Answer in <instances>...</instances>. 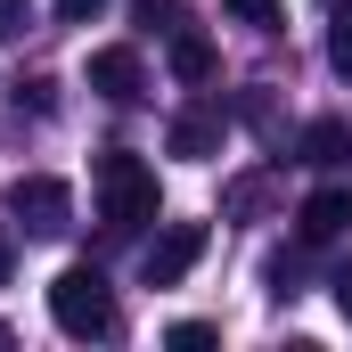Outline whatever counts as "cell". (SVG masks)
I'll use <instances>...</instances> for the list:
<instances>
[{
    "label": "cell",
    "mask_w": 352,
    "mask_h": 352,
    "mask_svg": "<svg viewBox=\"0 0 352 352\" xmlns=\"http://www.w3.org/2000/svg\"><path fill=\"white\" fill-rule=\"evenodd\" d=\"M50 320L66 328V336H115V287H107V270L98 263H66L50 278Z\"/></svg>",
    "instance_id": "obj_1"
},
{
    "label": "cell",
    "mask_w": 352,
    "mask_h": 352,
    "mask_svg": "<svg viewBox=\"0 0 352 352\" xmlns=\"http://www.w3.org/2000/svg\"><path fill=\"white\" fill-rule=\"evenodd\" d=\"M156 205H164V197H156V173H148L140 156H123V148H115V156H98V221H107L115 238L148 230V221H156Z\"/></svg>",
    "instance_id": "obj_2"
},
{
    "label": "cell",
    "mask_w": 352,
    "mask_h": 352,
    "mask_svg": "<svg viewBox=\"0 0 352 352\" xmlns=\"http://www.w3.org/2000/svg\"><path fill=\"white\" fill-rule=\"evenodd\" d=\"M8 221L25 230V238H66L74 230V188L66 180H50V173H25V180H8Z\"/></svg>",
    "instance_id": "obj_3"
},
{
    "label": "cell",
    "mask_w": 352,
    "mask_h": 352,
    "mask_svg": "<svg viewBox=\"0 0 352 352\" xmlns=\"http://www.w3.org/2000/svg\"><path fill=\"white\" fill-rule=\"evenodd\" d=\"M295 230H303V246H328V238H344V230H352V180L311 188V197H303V213H295Z\"/></svg>",
    "instance_id": "obj_4"
},
{
    "label": "cell",
    "mask_w": 352,
    "mask_h": 352,
    "mask_svg": "<svg viewBox=\"0 0 352 352\" xmlns=\"http://www.w3.org/2000/svg\"><path fill=\"white\" fill-rule=\"evenodd\" d=\"M197 254H205V221H173V230L148 246V287H180Z\"/></svg>",
    "instance_id": "obj_5"
},
{
    "label": "cell",
    "mask_w": 352,
    "mask_h": 352,
    "mask_svg": "<svg viewBox=\"0 0 352 352\" xmlns=\"http://www.w3.org/2000/svg\"><path fill=\"white\" fill-rule=\"evenodd\" d=\"M90 90H98V98H115V107H131V98L148 90L140 50H98V58H90Z\"/></svg>",
    "instance_id": "obj_6"
},
{
    "label": "cell",
    "mask_w": 352,
    "mask_h": 352,
    "mask_svg": "<svg viewBox=\"0 0 352 352\" xmlns=\"http://www.w3.org/2000/svg\"><path fill=\"white\" fill-rule=\"evenodd\" d=\"M213 148H221V115H213V107H188V115L173 123V156H188V164H205Z\"/></svg>",
    "instance_id": "obj_7"
},
{
    "label": "cell",
    "mask_w": 352,
    "mask_h": 352,
    "mask_svg": "<svg viewBox=\"0 0 352 352\" xmlns=\"http://www.w3.org/2000/svg\"><path fill=\"white\" fill-rule=\"evenodd\" d=\"M213 66H221V58H213V41H205V33H188V25H173V74H180V82H213Z\"/></svg>",
    "instance_id": "obj_8"
},
{
    "label": "cell",
    "mask_w": 352,
    "mask_h": 352,
    "mask_svg": "<svg viewBox=\"0 0 352 352\" xmlns=\"http://www.w3.org/2000/svg\"><path fill=\"white\" fill-rule=\"evenodd\" d=\"M344 156H352V131H344V123H336V115L303 131V164H344Z\"/></svg>",
    "instance_id": "obj_9"
},
{
    "label": "cell",
    "mask_w": 352,
    "mask_h": 352,
    "mask_svg": "<svg viewBox=\"0 0 352 352\" xmlns=\"http://www.w3.org/2000/svg\"><path fill=\"white\" fill-rule=\"evenodd\" d=\"M328 66L352 74V0H336V16H328Z\"/></svg>",
    "instance_id": "obj_10"
},
{
    "label": "cell",
    "mask_w": 352,
    "mask_h": 352,
    "mask_svg": "<svg viewBox=\"0 0 352 352\" xmlns=\"http://www.w3.org/2000/svg\"><path fill=\"white\" fill-rule=\"evenodd\" d=\"M230 16H238V25H254V33H278V25H287V8H278V0H230Z\"/></svg>",
    "instance_id": "obj_11"
},
{
    "label": "cell",
    "mask_w": 352,
    "mask_h": 352,
    "mask_svg": "<svg viewBox=\"0 0 352 352\" xmlns=\"http://www.w3.org/2000/svg\"><path fill=\"white\" fill-rule=\"evenodd\" d=\"M131 16H140L148 33H173V25H180V0H131Z\"/></svg>",
    "instance_id": "obj_12"
},
{
    "label": "cell",
    "mask_w": 352,
    "mask_h": 352,
    "mask_svg": "<svg viewBox=\"0 0 352 352\" xmlns=\"http://www.w3.org/2000/svg\"><path fill=\"white\" fill-rule=\"evenodd\" d=\"M33 33V0H0V41H25Z\"/></svg>",
    "instance_id": "obj_13"
},
{
    "label": "cell",
    "mask_w": 352,
    "mask_h": 352,
    "mask_svg": "<svg viewBox=\"0 0 352 352\" xmlns=\"http://www.w3.org/2000/svg\"><path fill=\"white\" fill-rule=\"evenodd\" d=\"M164 344H180V352H205V344H213V328H205V320H180Z\"/></svg>",
    "instance_id": "obj_14"
},
{
    "label": "cell",
    "mask_w": 352,
    "mask_h": 352,
    "mask_svg": "<svg viewBox=\"0 0 352 352\" xmlns=\"http://www.w3.org/2000/svg\"><path fill=\"white\" fill-rule=\"evenodd\" d=\"M328 287H336V311H344V320H352V263L336 270V278H328Z\"/></svg>",
    "instance_id": "obj_15"
},
{
    "label": "cell",
    "mask_w": 352,
    "mask_h": 352,
    "mask_svg": "<svg viewBox=\"0 0 352 352\" xmlns=\"http://www.w3.org/2000/svg\"><path fill=\"white\" fill-rule=\"evenodd\" d=\"M58 16H66V25H82V16H98V0H58Z\"/></svg>",
    "instance_id": "obj_16"
},
{
    "label": "cell",
    "mask_w": 352,
    "mask_h": 352,
    "mask_svg": "<svg viewBox=\"0 0 352 352\" xmlns=\"http://www.w3.org/2000/svg\"><path fill=\"white\" fill-rule=\"evenodd\" d=\"M8 263H16V254H8V230H0V287H8Z\"/></svg>",
    "instance_id": "obj_17"
},
{
    "label": "cell",
    "mask_w": 352,
    "mask_h": 352,
    "mask_svg": "<svg viewBox=\"0 0 352 352\" xmlns=\"http://www.w3.org/2000/svg\"><path fill=\"white\" fill-rule=\"evenodd\" d=\"M0 344H8V328H0Z\"/></svg>",
    "instance_id": "obj_18"
}]
</instances>
